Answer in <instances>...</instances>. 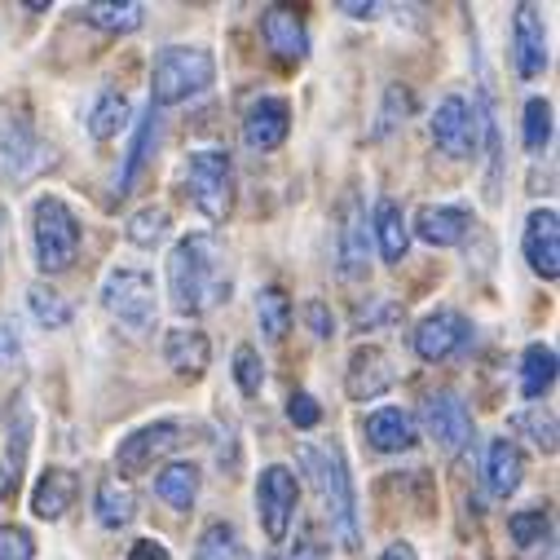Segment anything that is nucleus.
<instances>
[{
	"label": "nucleus",
	"mask_w": 560,
	"mask_h": 560,
	"mask_svg": "<svg viewBox=\"0 0 560 560\" xmlns=\"http://www.w3.org/2000/svg\"><path fill=\"white\" fill-rule=\"evenodd\" d=\"M168 296L186 318L212 314L234 296V265L217 234H186L168 252Z\"/></svg>",
	"instance_id": "nucleus-1"
},
{
	"label": "nucleus",
	"mask_w": 560,
	"mask_h": 560,
	"mask_svg": "<svg viewBox=\"0 0 560 560\" xmlns=\"http://www.w3.org/2000/svg\"><path fill=\"white\" fill-rule=\"evenodd\" d=\"M155 142H160V110H155V106H147L142 124H137L132 147H128L124 173H119V182H115V190H119V195H128V190H132V182H137V173H142V164H147V155H151V147H155Z\"/></svg>",
	"instance_id": "nucleus-29"
},
{
	"label": "nucleus",
	"mask_w": 560,
	"mask_h": 560,
	"mask_svg": "<svg viewBox=\"0 0 560 560\" xmlns=\"http://www.w3.org/2000/svg\"><path fill=\"white\" fill-rule=\"evenodd\" d=\"M102 305L106 314L137 331V336H147L160 318V301H155V278L147 269H137V265H115L106 273V283H102Z\"/></svg>",
	"instance_id": "nucleus-6"
},
{
	"label": "nucleus",
	"mask_w": 560,
	"mask_h": 560,
	"mask_svg": "<svg viewBox=\"0 0 560 560\" xmlns=\"http://www.w3.org/2000/svg\"><path fill=\"white\" fill-rule=\"evenodd\" d=\"M305 323H310V331H314L318 340H331V336H336V318L327 314L323 301H310V305H305Z\"/></svg>",
	"instance_id": "nucleus-43"
},
{
	"label": "nucleus",
	"mask_w": 560,
	"mask_h": 560,
	"mask_svg": "<svg viewBox=\"0 0 560 560\" xmlns=\"http://www.w3.org/2000/svg\"><path fill=\"white\" fill-rule=\"evenodd\" d=\"M32 238H36V260L45 273H62L80 256V217L67 208L58 195H40L32 208Z\"/></svg>",
	"instance_id": "nucleus-5"
},
{
	"label": "nucleus",
	"mask_w": 560,
	"mask_h": 560,
	"mask_svg": "<svg viewBox=\"0 0 560 560\" xmlns=\"http://www.w3.org/2000/svg\"><path fill=\"white\" fill-rule=\"evenodd\" d=\"M288 132H292V106L283 97H256L243 115V142L260 155L278 151L288 142Z\"/></svg>",
	"instance_id": "nucleus-16"
},
{
	"label": "nucleus",
	"mask_w": 560,
	"mask_h": 560,
	"mask_svg": "<svg viewBox=\"0 0 560 560\" xmlns=\"http://www.w3.org/2000/svg\"><path fill=\"white\" fill-rule=\"evenodd\" d=\"M164 362L182 375V380H199L212 362V340L199 327H173L164 336Z\"/></svg>",
	"instance_id": "nucleus-20"
},
{
	"label": "nucleus",
	"mask_w": 560,
	"mask_h": 560,
	"mask_svg": "<svg viewBox=\"0 0 560 560\" xmlns=\"http://www.w3.org/2000/svg\"><path fill=\"white\" fill-rule=\"evenodd\" d=\"M508 429L525 442H534L542 455H556V415L547 406H525L521 415L508 419Z\"/></svg>",
	"instance_id": "nucleus-32"
},
{
	"label": "nucleus",
	"mask_w": 560,
	"mask_h": 560,
	"mask_svg": "<svg viewBox=\"0 0 560 560\" xmlns=\"http://www.w3.org/2000/svg\"><path fill=\"white\" fill-rule=\"evenodd\" d=\"M45 164H49V147L36 137V119L27 102L0 97V177L32 182Z\"/></svg>",
	"instance_id": "nucleus-4"
},
{
	"label": "nucleus",
	"mask_w": 560,
	"mask_h": 560,
	"mask_svg": "<svg viewBox=\"0 0 560 560\" xmlns=\"http://www.w3.org/2000/svg\"><path fill=\"white\" fill-rule=\"evenodd\" d=\"M128 115H132V106H128L124 89H106V93H97V102H93V110H89V132H93V142H110V137H119L124 124H128Z\"/></svg>",
	"instance_id": "nucleus-28"
},
{
	"label": "nucleus",
	"mask_w": 560,
	"mask_h": 560,
	"mask_svg": "<svg viewBox=\"0 0 560 560\" xmlns=\"http://www.w3.org/2000/svg\"><path fill=\"white\" fill-rule=\"evenodd\" d=\"M380 560H419V556H415V547H410V542H388Z\"/></svg>",
	"instance_id": "nucleus-47"
},
{
	"label": "nucleus",
	"mask_w": 560,
	"mask_h": 560,
	"mask_svg": "<svg viewBox=\"0 0 560 560\" xmlns=\"http://www.w3.org/2000/svg\"><path fill=\"white\" fill-rule=\"evenodd\" d=\"M336 260H340V278L358 283L371 269V225H366V208L362 199L349 190L340 203V230H336Z\"/></svg>",
	"instance_id": "nucleus-12"
},
{
	"label": "nucleus",
	"mask_w": 560,
	"mask_h": 560,
	"mask_svg": "<svg viewBox=\"0 0 560 560\" xmlns=\"http://www.w3.org/2000/svg\"><path fill=\"white\" fill-rule=\"evenodd\" d=\"M551 384H556V349L538 340L521 353V397L538 401L551 393Z\"/></svg>",
	"instance_id": "nucleus-27"
},
{
	"label": "nucleus",
	"mask_w": 560,
	"mask_h": 560,
	"mask_svg": "<svg viewBox=\"0 0 560 560\" xmlns=\"http://www.w3.org/2000/svg\"><path fill=\"white\" fill-rule=\"evenodd\" d=\"M433 142H438V151L442 155H451V160H472L477 155V110L459 97V93H446L442 102H438V110H433Z\"/></svg>",
	"instance_id": "nucleus-13"
},
{
	"label": "nucleus",
	"mask_w": 560,
	"mask_h": 560,
	"mask_svg": "<svg viewBox=\"0 0 560 560\" xmlns=\"http://www.w3.org/2000/svg\"><path fill=\"white\" fill-rule=\"evenodd\" d=\"M93 512H97V525H102V529H124V525H132V516H137V494H132V486L119 481V477H106V481L97 486V494H93Z\"/></svg>",
	"instance_id": "nucleus-25"
},
{
	"label": "nucleus",
	"mask_w": 560,
	"mask_h": 560,
	"mask_svg": "<svg viewBox=\"0 0 560 560\" xmlns=\"http://www.w3.org/2000/svg\"><path fill=\"white\" fill-rule=\"evenodd\" d=\"M512 62H516V75L521 80H538L547 71V32H542V19L534 5H516V19H512Z\"/></svg>",
	"instance_id": "nucleus-18"
},
{
	"label": "nucleus",
	"mask_w": 560,
	"mask_h": 560,
	"mask_svg": "<svg viewBox=\"0 0 560 560\" xmlns=\"http://www.w3.org/2000/svg\"><path fill=\"white\" fill-rule=\"evenodd\" d=\"M406 115H410V89H406V84H388V106H384V115H380L375 137L393 132V128H397V119H406Z\"/></svg>",
	"instance_id": "nucleus-40"
},
{
	"label": "nucleus",
	"mask_w": 560,
	"mask_h": 560,
	"mask_svg": "<svg viewBox=\"0 0 560 560\" xmlns=\"http://www.w3.org/2000/svg\"><path fill=\"white\" fill-rule=\"evenodd\" d=\"M340 14H349V19L366 23V19H375V5H358V0H340Z\"/></svg>",
	"instance_id": "nucleus-46"
},
{
	"label": "nucleus",
	"mask_w": 560,
	"mask_h": 560,
	"mask_svg": "<svg viewBox=\"0 0 560 560\" xmlns=\"http://www.w3.org/2000/svg\"><path fill=\"white\" fill-rule=\"evenodd\" d=\"M410 345H415L419 362L438 366V362H446V358H455V353H464L472 345V323L459 310H438V314H429L424 323L415 327Z\"/></svg>",
	"instance_id": "nucleus-11"
},
{
	"label": "nucleus",
	"mask_w": 560,
	"mask_h": 560,
	"mask_svg": "<svg viewBox=\"0 0 560 560\" xmlns=\"http://www.w3.org/2000/svg\"><path fill=\"white\" fill-rule=\"evenodd\" d=\"M75 494H80V481H75L71 468H45L40 481H36V490H32V512L40 521H62L71 512Z\"/></svg>",
	"instance_id": "nucleus-24"
},
{
	"label": "nucleus",
	"mask_w": 560,
	"mask_h": 560,
	"mask_svg": "<svg viewBox=\"0 0 560 560\" xmlns=\"http://www.w3.org/2000/svg\"><path fill=\"white\" fill-rule=\"evenodd\" d=\"M296 503H301V481H296L292 468H283V464L260 468V477H256V516H260V529H265L269 542H283L292 534Z\"/></svg>",
	"instance_id": "nucleus-8"
},
{
	"label": "nucleus",
	"mask_w": 560,
	"mask_h": 560,
	"mask_svg": "<svg viewBox=\"0 0 560 560\" xmlns=\"http://www.w3.org/2000/svg\"><path fill=\"white\" fill-rule=\"evenodd\" d=\"M393 384H397V371H393V358L380 345H358L349 353V366H345V393H349V401H375Z\"/></svg>",
	"instance_id": "nucleus-14"
},
{
	"label": "nucleus",
	"mask_w": 560,
	"mask_h": 560,
	"mask_svg": "<svg viewBox=\"0 0 560 560\" xmlns=\"http://www.w3.org/2000/svg\"><path fill=\"white\" fill-rule=\"evenodd\" d=\"M260 36L269 45L273 58L283 62H305L310 58V32H305V19L292 10V5H269L260 14Z\"/></svg>",
	"instance_id": "nucleus-17"
},
{
	"label": "nucleus",
	"mask_w": 560,
	"mask_h": 560,
	"mask_svg": "<svg viewBox=\"0 0 560 560\" xmlns=\"http://www.w3.org/2000/svg\"><path fill=\"white\" fill-rule=\"evenodd\" d=\"M278 560H327V551L318 547V538H310V534H305V538H296L283 556H278Z\"/></svg>",
	"instance_id": "nucleus-44"
},
{
	"label": "nucleus",
	"mask_w": 560,
	"mask_h": 560,
	"mask_svg": "<svg viewBox=\"0 0 560 560\" xmlns=\"http://www.w3.org/2000/svg\"><path fill=\"white\" fill-rule=\"evenodd\" d=\"M27 305H32V318H36L40 327H49V331H58V327H67V323L75 318L71 301H67L62 292H54L49 283H32V288H27Z\"/></svg>",
	"instance_id": "nucleus-35"
},
{
	"label": "nucleus",
	"mask_w": 560,
	"mask_h": 560,
	"mask_svg": "<svg viewBox=\"0 0 560 560\" xmlns=\"http://www.w3.org/2000/svg\"><path fill=\"white\" fill-rule=\"evenodd\" d=\"M128 560H173V556H168V547L160 538H137L128 547Z\"/></svg>",
	"instance_id": "nucleus-45"
},
{
	"label": "nucleus",
	"mask_w": 560,
	"mask_h": 560,
	"mask_svg": "<svg viewBox=\"0 0 560 560\" xmlns=\"http://www.w3.org/2000/svg\"><path fill=\"white\" fill-rule=\"evenodd\" d=\"M10 490H14V472L0 464V499H10Z\"/></svg>",
	"instance_id": "nucleus-48"
},
{
	"label": "nucleus",
	"mask_w": 560,
	"mask_h": 560,
	"mask_svg": "<svg viewBox=\"0 0 560 560\" xmlns=\"http://www.w3.org/2000/svg\"><path fill=\"white\" fill-rule=\"evenodd\" d=\"M521 477H525V455L516 442L508 438H494L486 446V490L494 499H512L521 490Z\"/></svg>",
	"instance_id": "nucleus-22"
},
{
	"label": "nucleus",
	"mask_w": 560,
	"mask_h": 560,
	"mask_svg": "<svg viewBox=\"0 0 560 560\" xmlns=\"http://www.w3.org/2000/svg\"><path fill=\"white\" fill-rule=\"evenodd\" d=\"M23 358V336H19V323L14 318H0V371L19 366Z\"/></svg>",
	"instance_id": "nucleus-42"
},
{
	"label": "nucleus",
	"mask_w": 560,
	"mask_h": 560,
	"mask_svg": "<svg viewBox=\"0 0 560 560\" xmlns=\"http://www.w3.org/2000/svg\"><path fill=\"white\" fill-rule=\"evenodd\" d=\"M84 23H93L97 32H110V36H132L137 27L147 23V5H84L80 10Z\"/></svg>",
	"instance_id": "nucleus-33"
},
{
	"label": "nucleus",
	"mask_w": 560,
	"mask_h": 560,
	"mask_svg": "<svg viewBox=\"0 0 560 560\" xmlns=\"http://www.w3.org/2000/svg\"><path fill=\"white\" fill-rule=\"evenodd\" d=\"M155 494L173 508V512H190L195 499H199V468L190 459H177L168 468L155 472Z\"/></svg>",
	"instance_id": "nucleus-26"
},
{
	"label": "nucleus",
	"mask_w": 560,
	"mask_h": 560,
	"mask_svg": "<svg viewBox=\"0 0 560 560\" xmlns=\"http://www.w3.org/2000/svg\"><path fill=\"white\" fill-rule=\"evenodd\" d=\"M305 468L314 472V486L323 494V512L331 521V534L345 551H358L362 547V529H358V494H353V477H349V464H345V451L340 446H327V451H314L305 446Z\"/></svg>",
	"instance_id": "nucleus-2"
},
{
	"label": "nucleus",
	"mask_w": 560,
	"mask_h": 560,
	"mask_svg": "<svg viewBox=\"0 0 560 560\" xmlns=\"http://www.w3.org/2000/svg\"><path fill=\"white\" fill-rule=\"evenodd\" d=\"M182 442H186V424H177V419H155V424L137 429L119 442L115 468H119V477H142L147 468H155V459L173 455Z\"/></svg>",
	"instance_id": "nucleus-10"
},
{
	"label": "nucleus",
	"mask_w": 560,
	"mask_h": 560,
	"mask_svg": "<svg viewBox=\"0 0 560 560\" xmlns=\"http://www.w3.org/2000/svg\"><path fill=\"white\" fill-rule=\"evenodd\" d=\"M366 442L380 451V455H397V451H410L415 446V419L410 410L401 406H380L366 415V424H362Z\"/></svg>",
	"instance_id": "nucleus-21"
},
{
	"label": "nucleus",
	"mask_w": 560,
	"mask_h": 560,
	"mask_svg": "<svg viewBox=\"0 0 560 560\" xmlns=\"http://www.w3.org/2000/svg\"><path fill=\"white\" fill-rule=\"evenodd\" d=\"M186 190H190V203L208 221H225L234 212V199H238L234 160L225 151H190V160H186Z\"/></svg>",
	"instance_id": "nucleus-7"
},
{
	"label": "nucleus",
	"mask_w": 560,
	"mask_h": 560,
	"mask_svg": "<svg viewBox=\"0 0 560 560\" xmlns=\"http://www.w3.org/2000/svg\"><path fill=\"white\" fill-rule=\"evenodd\" d=\"M0 560H36V538L23 525H0Z\"/></svg>",
	"instance_id": "nucleus-39"
},
{
	"label": "nucleus",
	"mask_w": 560,
	"mask_h": 560,
	"mask_svg": "<svg viewBox=\"0 0 560 560\" xmlns=\"http://www.w3.org/2000/svg\"><path fill=\"white\" fill-rule=\"evenodd\" d=\"M5 221H10V212H5V203H0V230H5Z\"/></svg>",
	"instance_id": "nucleus-49"
},
{
	"label": "nucleus",
	"mask_w": 560,
	"mask_h": 560,
	"mask_svg": "<svg viewBox=\"0 0 560 560\" xmlns=\"http://www.w3.org/2000/svg\"><path fill=\"white\" fill-rule=\"evenodd\" d=\"M419 419H424V433L446 451V455H459L464 446H472L477 438V424H472V410L468 401L455 393V388H438L419 401Z\"/></svg>",
	"instance_id": "nucleus-9"
},
{
	"label": "nucleus",
	"mask_w": 560,
	"mask_h": 560,
	"mask_svg": "<svg viewBox=\"0 0 560 560\" xmlns=\"http://www.w3.org/2000/svg\"><path fill=\"white\" fill-rule=\"evenodd\" d=\"M256 323H260L265 340H273V345L288 340V331H292V301H288L283 288H265L256 296Z\"/></svg>",
	"instance_id": "nucleus-30"
},
{
	"label": "nucleus",
	"mask_w": 560,
	"mask_h": 560,
	"mask_svg": "<svg viewBox=\"0 0 560 560\" xmlns=\"http://www.w3.org/2000/svg\"><path fill=\"white\" fill-rule=\"evenodd\" d=\"M234 384H238L243 397H256L265 388V362H260V353L252 345L234 349Z\"/></svg>",
	"instance_id": "nucleus-38"
},
{
	"label": "nucleus",
	"mask_w": 560,
	"mask_h": 560,
	"mask_svg": "<svg viewBox=\"0 0 560 560\" xmlns=\"http://www.w3.org/2000/svg\"><path fill=\"white\" fill-rule=\"evenodd\" d=\"M195 560H247L243 534L230 521H212L195 542Z\"/></svg>",
	"instance_id": "nucleus-31"
},
{
	"label": "nucleus",
	"mask_w": 560,
	"mask_h": 560,
	"mask_svg": "<svg viewBox=\"0 0 560 560\" xmlns=\"http://www.w3.org/2000/svg\"><path fill=\"white\" fill-rule=\"evenodd\" d=\"M371 230H375V243H380V256L388 265H401V256L410 252V221L401 212L397 199L380 195L375 199V217H371Z\"/></svg>",
	"instance_id": "nucleus-23"
},
{
	"label": "nucleus",
	"mask_w": 560,
	"mask_h": 560,
	"mask_svg": "<svg viewBox=\"0 0 560 560\" xmlns=\"http://www.w3.org/2000/svg\"><path fill=\"white\" fill-rule=\"evenodd\" d=\"M521 119H525V128H521V142H525V151L542 155V151L551 147V102H547V97H529Z\"/></svg>",
	"instance_id": "nucleus-37"
},
{
	"label": "nucleus",
	"mask_w": 560,
	"mask_h": 560,
	"mask_svg": "<svg viewBox=\"0 0 560 560\" xmlns=\"http://www.w3.org/2000/svg\"><path fill=\"white\" fill-rule=\"evenodd\" d=\"M217 80V58L199 45H168L155 54L151 67V106H182L199 93H208Z\"/></svg>",
	"instance_id": "nucleus-3"
},
{
	"label": "nucleus",
	"mask_w": 560,
	"mask_h": 560,
	"mask_svg": "<svg viewBox=\"0 0 560 560\" xmlns=\"http://www.w3.org/2000/svg\"><path fill=\"white\" fill-rule=\"evenodd\" d=\"M410 230L424 238L429 247H459L472 234V208L459 203H424L415 212Z\"/></svg>",
	"instance_id": "nucleus-19"
},
{
	"label": "nucleus",
	"mask_w": 560,
	"mask_h": 560,
	"mask_svg": "<svg viewBox=\"0 0 560 560\" xmlns=\"http://www.w3.org/2000/svg\"><path fill=\"white\" fill-rule=\"evenodd\" d=\"M521 252L529 260V269L547 283L560 278V217L556 208H534L529 221H525V234H521Z\"/></svg>",
	"instance_id": "nucleus-15"
},
{
	"label": "nucleus",
	"mask_w": 560,
	"mask_h": 560,
	"mask_svg": "<svg viewBox=\"0 0 560 560\" xmlns=\"http://www.w3.org/2000/svg\"><path fill=\"white\" fill-rule=\"evenodd\" d=\"M288 419L296 429H318L323 424V406H318V397H310V393H292L288 397Z\"/></svg>",
	"instance_id": "nucleus-41"
},
{
	"label": "nucleus",
	"mask_w": 560,
	"mask_h": 560,
	"mask_svg": "<svg viewBox=\"0 0 560 560\" xmlns=\"http://www.w3.org/2000/svg\"><path fill=\"white\" fill-rule=\"evenodd\" d=\"M508 534L521 551H534V547H551V512L547 508H525V512H512L508 516Z\"/></svg>",
	"instance_id": "nucleus-34"
},
{
	"label": "nucleus",
	"mask_w": 560,
	"mask_h": 560,
	"mask_svg": "<svg viewBox=\"0 0 560 560\" xmlns=\"http://www.w3.org/2000/svg\"><path fill=\"white\" fill-rule=\"evenodd\" d=\"M168 225H173V217H168L164 208H142V212L128 217L124 238H128L132 247H160V243L168 238Z\"/></svg>",
	"instance_id": "nucleus-36"
}]
</instances>
